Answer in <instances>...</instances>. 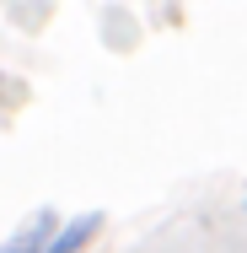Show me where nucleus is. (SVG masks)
Here are the masks:
<instances>
[{
	"label": "nucleus",
	"mask_w": 247,
	"mask_h": 253,
	"mask_svg": "<svg viewBox=\"0 0 247 253\" xmlns=\"http://www.w3.org/2000/svg\"><path fill=\"white\" fill-rule=\"evenodd\" d=\"M54 232H59V215H54V210H38L27 226H16V232L0 243V253H43L54 243Z\"/></svg>",
	"instance_id": "obj_1"
},
{
	"label": "nucleus",
	"mask_w": 247,
	"mask_h": 253,
	"mask_svg": "<svg viewBox=\"0 0 247 253\" xmlns=\"http://www.w3.org/2000/svg\"><path fill=\"white\" fill-rule=\"evenodd\" d=\"M97 232H102V210H86V215H75V221H59V232H54V243L43 253H86Z\"/></svg>",
	"instance_id": "obj_2"
}]
</instances>
